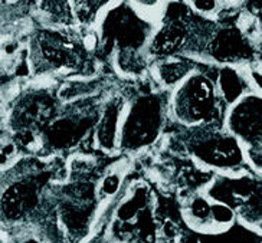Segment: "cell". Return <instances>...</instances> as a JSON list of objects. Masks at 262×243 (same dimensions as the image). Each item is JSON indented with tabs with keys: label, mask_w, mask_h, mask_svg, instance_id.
Segmentation results:
<instances>
[{
	"label": "cell",
	"mask_w": 262,
	"mask_h": 243,
	"mask_svg": "<svg viewBox=\"0 0 262 243\" xmlns=\"http://www.w3.org/2000/svg\"><path fill=\"white\" fill-rule=\"evenodd\" d=\"M208 40V52L216 62L232 65L249 56V46L239 29L222 28L213 32Z\"/></svg>",
	"instance_id": "9c48e42d"
},
{
	"label": "cell",
	"mask_w": 262,
	"mask_h": 243,
	"mask_svg": "<svg viewBox=\"0 0 262 243\" xmlns=\"http://www.w3.org/2000/svg\"><path fill=\"white\" fill-rule=\"evenodd\" d=\"M225 3H236V2H241V0H222Z\"/></svg>",
	"instance_id": "5bb4252c"
},
{
	"label": "cell",
	"mask_w": 262,
	"mask_h": 243,
	"mask_svg": "<svg viewBox=\"0 0 262 243\" xmlns=\"http://www.w3.org/2000/svg\"><path fill=\"white\" fill-rule=\"evenodd\" d=\"M226 108L219 86L201 72L192 71L170 91V120L182 128L224 125Z\"/></svg>",
	"instance_id": "7a4b0ae2"
},
{
	"label": "cell",
	"mask_w": 262,
	"mask_h": 243,
	"mask_svg": "<svg viewBox=\"0 0 262 243\" xmlns=\"http://www.w3.org/2000/svg\"><path fill=\"white\" fill-rule=\"evenodd\" d=\"M190 5L201 13H210L216 9L217 0H190Z\"/></svg>",
	"instance_id": "7c38bea8"
},
{
	"label": "cell",
	"mask_w": 262,
	"mask_h": 243,
	"mask_svg": "<svg viewBox=\"0 0 262 243\" xmlns=\"http://www.w3.org/2000/svg\"><path fill=\"white\" fill-rule=\"evenodd\" d=\"M192 71L193 65L186 62L185 59L174 58V56H167L162 62L156 63L155 68H153V74H155L156 82L160 88L166 90V91H171Z\"/></svg>",
	"instance_id": "30bf717a"
},
{
	"label": "cell",
	"mask_w": 262,
	"mask_h": 243,
	"mask_svg": "<svg viewBox=\"0 0 262 243\" xmlns=\"http://www.w3.org/2000/svg\"><path fill=\"white\" fill-rule=\"evenodd\" d=\"M125 97L113 95L102 101L100 118L93 132L94 144L101 151L114 154L120 151V129L123 121Z\"/></svg>",
	"instance_id": "ba28073f"
},
{
	"label": "cell",
	"mask_w": 262,
	"mask_h": 243,
	"mask_svg": "<svg viewBox=\"0 0 262 243\" xmlns=\"http://www.w3.org/2000/svg\"><path fill=\"white\" fill-rule=\"evenodd\" d=\"M183 134L187 151L203 167L233 173L249 166L245 147L224 125L183 128Z\"/></svg>",
	"instance_id": "5b68a950"
},
{
	"label": "cell",
	"mask_w": 262,
	"mask_h": 243,
	"mask_svg": "<svg viewBox=\"0 0 262 243\" xmlns=\"http://www.w3.org/2000/svg\"><path fill=\"white\" fill-rule=\"evenodd\" d=\"M131 2L134 3V6H137V9H143L147 12H151L162 5V0H131Z\"/></svg>",
	"instance_id": "4fadbf2b"
},
{
	"label": "cell",
	"mask_w": 262,
	"mask_h": 243,
	"mask_svg": "<svg viewBox=\"0 0 262 243\" xmlns=\"http://www.w3.org/2000/svg\"><path fill=\"white\" fill-rule=\"evenodd\" d=\"M224 127L245 147L248 157L262 152V94L248 91L232 102Z\"/></svg>",
	"instance_id": "52a82bcc"
},
{
	"label": "cell",
	"mask_w": 262,
	"mask_h": 243,
	"mask_svg": "<svg viewBox=\"0 0 262 243\" xmlns=\"http://www.w3.org/2000/svg\"><path fill=\"white\" fill-rule=\"evenodd\" d=\"M32 65L39 74L68 75L84 69V56L78 43L61 32L47 31L33 40Z\"/></svg>",
	"instance_id": "8992f818"
},
{
	"label": "cell",
	"mask_w": 262,
	"mask_h": 243,
	"mask_svg": "<svg viewBox=\"0 0 262 243\" xmlns=\"http://www.w3.org/2000/svg\"><path fill=\"white\" fill-rule=\"evenodd\" d=\"M62 105L58 92L47 88L22 92L10 102L8 111H3V134H8L16 145H29L36 151L39 136L58 115Z\"/></svg>",
	"instance_id": "3957f363"
},
{
	"label": "cell",
	"mask_w": 262,
	"mask_h": 243,
	"mask_svg": "<svg viewBox=\"0 0 262 243\" xmlns=\"http://www.w3.org/2000/svg\"><path fill=\"white\" fill-rule=\"evenodd\" d=\"M70 10L74 19L79 25H93L101 15L107 13L108 8L113 6L117 0H68Z\"/></svg>",
	"instance_id": "8fae6325"
},
{
	"label": "cell",
	"mask_w": 262,
	"mask_h": 243,
	"mask_svg": "<svg viewBox=\"0 0 262 243\" xmlns=\"http://www.w3.org/2000/svg\"><path fill=\"white\" fill-rule=\"evenodd\" d=\"M101 106L102 101H94L93 97L63 104L39 136L36 151L61 154L77 148L85 138L93 136Z\"/></svg>",
	"instance_id": "277c9868"
},
{
	"label": "cell",
	"mask_w": 262,
	"mask_h": 243,
	"mask_svg": "<svg viewBox=\"0 0 262 243\" xmlns=\"http://www.w3.org/2000/svg\"><path fill=\"white\" fill-rule=\"evenodd\" d=\"M170 91L163 88L137 92L125 98L120 151L139 152L159 141L170 120Z\"/></svg>",
	"instance_id": "6da1fadb"
}]
</instances>
